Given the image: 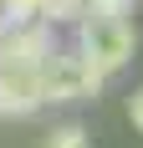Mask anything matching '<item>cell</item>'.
Here are the masks:
<instances>
[{
  "label": "cell",
  "mask_w": 143,
  "mask_h": 148,
  "mask_svg": "<svg viewBox=\"0 0 143 148\" xmlns=\"http://www.w3.org/2000/svg\"><path fill=\"white\" fill-rule=\"evenodd\" d=\"M82 15H87V0H46L41 21L46 26H77Z\"/></svg>",
  "instance_id": "277c9868"
},
{
  "label": "cell",
  "mask_w": 143,
  "mask_h": 148,
  "mask_svg": "<svg viewBox=\"0 0 143 148\" xmlns=\"http://www.w3.org/2000/svg\"><path fill=\"white\" fill-rule=\"evenodd\" d=\"M46 148H87V133L77 123H67V128H56V133L46 138Z\"/></svg>",
  "instance_id": "8992f818"
},
{
  "label": "cell",
  "mask_w": 143,
  "mask_h": 148,
  "mask_svg": "<svg viewBox=\"0 0 143 148\" xmlns=\"http://www.w3.org/2000/svg\"><path fill=\"white\" fill-rule=\"evenodd\" d=\"M41 10H46V0H5V26H31V21H41Z\"/></svg>",
  "instance_id": "5b68a950"
},
{
  "label": "cell",
  "mask_w": 143,
  "mask_h": 148,
  "mask_svg": "<svg viewBox=\"0 0 143 148\" xmlns=\"http://www.w3.org/2000/svg\"><path fill=\"white\" fill-rule=\"evenodd\" d=\"M0 36H5V15H0Z\"/></svg>",
  "instance_id": "ba28073f"
},
{
  "label": "cell",
  "mask_w": 143,
  "mask_h": 148,
  "mask_svg": "<svg viewBox=\"0 0 143 148\" xmlns=\"http://www.w3.org/2000/svg\"><path fill=\"white\" fill-rule=\"evenodd\" d=\"M133 46H138V36L123 15H82L77 21V51L107 77L133 61Z\"/></svg>",
  "instance_id": "6da1fadb"
},
{
  "label": "cell",
  "mask_w": 143,
  "mask_h": 148,
  "mask_svg": "<svg viewBox=\"0 0 143 148\" xmlns=\"http://www.w3.org/2000/svg\"><path fill=\"white\" fill-rule=\"evenodd\" d=\"M51 26L31 21V26H10V36H0V72H41V61L51 56Z\"/></svg>",
  "instance_id": "3957f363"
},
{
  "label": "cell",
  "mask_w": 143,
  "mask_h": 148,
  "mask_svg": "<svg viewBox=\"0 0 143 148\" xmlns=\"http://www.w3.org/2000/svg\"><path fill=\"white\" fill-rule=\"evenodd\" d=\"M128 118H133V128L143 133V92H133V97H128Z\"/></svg>",
  "instance_id": "52a82bcc"
},
{
  "label": "cell",
  "mask_w": 143,
  "mask_h": 148,
  "mask_svg": "<svg viewBox=\"0 0 143 148\" xmlns=\"http://www.w3.org/2000/svg\"><path fill=\"white\" fill-rule=\"evenodd\" d=\"M102 82H107V72H97L77 46L51 51L41 61V102H82V97H97Z\"/></svg>",
  "instance_id": "7a4b0ae2"
}]
</instances>
